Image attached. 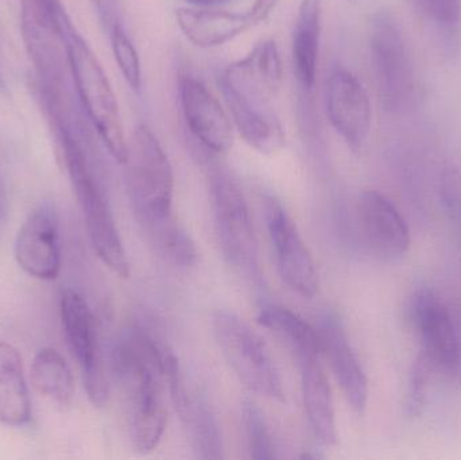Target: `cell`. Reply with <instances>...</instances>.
<instances>
[{
  "label": "cell",
  "mask_w": 461,
  "mask_h": 460,
  "mask_svg": "<svg viewBox=\"0 0 461 460\" xmlns=\"http://www.w3.org/2000/svg\"><path fill=\"white\" fill-rule=\"evenodd\" d=\"M284 83L281 53L274 40H263L221 76V89L233 129L258 153L273 156L286 134L276 108Z\"/></svg>",
  "instance_id": "6da1fadb"
},
{
  "label": "cell",
  "mask_w": 461,
  "mask_h": 460,
  "mask_svg": "<svg viewBox=\"0 0 461 460\" xmlns=\"http://www.w3.org/2000/svg\"><path fill=\"white\" fill-rule=\"evenodd\" d=\"M115 367L126 393L132 446L138 453H151L167 427L164 347L142 329H129L116 346Z\"/></svg>",
  "instance_id": "7a4b0ae2"
},
{
  "label": "cell",
  "mask_w": 461,
  "mask_h": 460,
  "mask_svg": "<svg viewBox=\"0 0 461 460\" xmlns=\"http://www.w3.org/2000/svg\"><path fill=\"white\" fill-rule=\"evenodd\" d=\"M51 122L56 130L62 161L83 211L95 251L111 272L121 278H127L130 275L129 258L86 134L70 119V115Z\"/></svg>",
  "instance_id": "3957f363"
},
{
  "label": "cell",
  "mask_w": 461,
  "mask_h": 460,
  "mask_svg": "<svg viewBox=\"0 0 461 460\" xmlns=\"http://www.w3.org/2000/svg\"><path fill=\"white\" fill-rule=\"evenodd\" d=\"M127 143L124 165L130 197L138 221L149 232L175 218V173L167 151L148 124H138Z\"/></svg>",
  "instance_id": "277c9868"
},
{
  "label": "cell",
  "mask_w": 461,
  "mask_h": 460,
  "mask_svg": "<svg viewBox=\"0 0 461 460\" xmlns=\"http://www.w3.org/2000/svg\"><path fill=\"white\" fill-rule=\"evenodd\" d=\"M68 64L78 99L100 140L118 164H126L127 143L118 100L113 86L97 59L76 27L67 32Z\"/></svg>",
  "instance_id": "5b68a950"
},
{
  "label": "cell",
  "mask_w": 461,
  "mask_h": 460,
  "mask_svg": "<svg viewBox=\"0 0 461 460\" xmlns=\"http://www.w3.org/2000/svg\"><path fill=\"white\" fill-rule=\"evenodd\" d=\"M370 57L384 110L408 113L419 96V77L405 32L389 11L375 14L371 21Z\"/></svg>",
  "instance_id": "8992f818"
},
{
  "label": "cell",
  "mask_w": 461,
  "mask_h": 460,
  "mask_svg": "<svg viewBox=\"0 0 461 460\" xmlns=\"http://www.w3.org/2000/svg\"><path fill=\"white\" fill-rule=\"evenodd\" d=\"M61 0H21V30L37 70L41 95L65 96L67 32L72 26Z\"/></svg>",
  "instance_id": "52a82bcc"
},
{
  "label": "cell",
  "mask_w": 461,
  "mask_h": 460,
  "mask_svg": "<svg viewBox=\"0 0 461 460\" xmlns=\"http://www.w3.org/2000/svg\"><path fill=\"white\" fill-rule=\"evenodd\" d=\"M212 329L221 354L239 380L259 396L284 401L281 374L263 340L229 311L213 313Z\"/></svg>",
  "instance_id": "ba28073f"
},
{
  "label": "cell",
  "mask_w": 461,
  "mask_h": 460,
  "mask_svg": "<svg viewBox=\"0 0 461 460\" xmlns=\"http://www.w3.org/2000/svg\"><path fill=\"white\" fill-rule=\"evenodd\" d=\"M211 196L224 258L240 275L259 278L257 240L240 186L229 173L218 170L211 176Z\"/></svg>",
  "instance_id": "9c48e42d"
},
{
  "label": "cell",
  "mask_w": 461,
  "mask_h": 460,
  "mask_svg": "<svg viewBox=\"0 0 461 460\" xmlns=\"http://www.w3.org/2000/svg\"><path fill=\"white\" fill-rule=\"evenodd\" d=\"M61 319L68 342L80 366L88 399L95 407L103 408L107 404L110 388L96 319L86 299L73 289L62 292Z\"/></svg>",
  "instance_id": "30bf717a"
},
{
  "label": "cell",
  "mask_w": 461,
  "mask_h": 460,
  "mask_svg": "<svg viewBox=\"0 0 461 460\" xmlns=\"http://www.w3.org/2000/svg\"><path fill=\"white\" fill-rule=\"evenodd\" d=\"M262 203L266 227L282 280L295 293L312 299L316 296L319 280L311 251L281 200L276 194H266Z\"/></svg>",
  "instance_id": "8fae6325"
},
{
  "label": "cell",
  "mask_w": 461,
  "mask_h": 460,
  "mask_svg": "<svg viewBox=\"0 0 461 460\" xmlns=\"http://www.w3.org/2000/svg\"><path fill=\"white\" fill-rule=\"evenodd\" d=\"M411 318L421 339V354L436 372L456 377L460 343L451 312L441 294L422 286L411 297Z\"/></svg>",
  "instance_id": "7c38bea8"
},
{
  "label": "cell",
  "mask_w": 461,
  "mask_h": 460,
  "mask_svg": "<svg viewBox=\"0 0 461 460\" xmlns=\"http://www.w3.org/2000/svg\"><path fill=\"white\" fill-rule=\"evenodd\" d=\"M164 365L170 397L188 431L194 453L202 459L223 458L221 428L207 400L197 392L189 391L177 356L167 348L164 351Z\"/></svg>",
  "instance_id": "4fadbf2b"
},
{
  "label": "cell",
  "mask_w": 461,
  "mask_h": 460,
  "mask_svg": "<svg viewBox=\"0 0 461 460\" xmlns=\"http://www.w3.org/2000/svg\"><path fill=\"white\" fill-rule=\"evenodd\" d=\"M325 111L339 137L354 151L362 150L371 131L370 97L359 78L346 68H336L325 86Z\"/></svg>",
  "instance_id": "5bb4252c"
},
{
  "label": "cell",
  "mask_w": 461,
  "mask_h": 460,
  "mask_svg": "<svg viewBox=\"0 0 461 460\" xmlns=\"http://www.w3.org/2000/svg\"><path fill=\"white\" fill-rule=\"evenodd\" d=\"M181 110L186 126L207 150L224 154L233 142V123L229 111L196 76L184 75L178 81Z\"/></svg>",
  "instance_id": "9a60e30c"
},
{
  "label": "cell",
  "mask_w": 461,
  "mask_h": 460,
  "mask_svg": "<svg viewBox=\"0 0 461 460\" xmlns=\"http://www.w3.org/2000/svg\"><path fill=\"white\" fill-rule=\"evenodd\" d=\"M19 266L32 277L54 280L61 269L59 223L56 208L41 203L19 230L15 242Z\"/></svg>",
  "instance_id": "2e32d148"
},
{
  "label": "cell",
  "mask_w": 461,
  "mask_h": 460,
  "mask_svg": "<svg viewBox=\"0 0 461 460\" xmlns=\"http://www.w3.org/2000/svg\"><path fill=\"white\" fill-rule=\"evenodd\" d=\"M317 331L321 342V354L330 362L344 397L357 415H363L367 408L368 381L343 321L335 312H325Z\"/></svg>",
  "instance_id": "e0dca14e"
},
{
  "label": "cell",
  "mask_w": 461,
  "mask_h": 460,
  "mask_svg": "<svg viewBox=\"0 0 461 460\" xmlns=\"http://www.w3.org/2000/svg\"><path fill=\"white\" fill-rule=\"evenodd\" d=\"M176 22L184 37L202 49L226 45L258 24L265 23L252 5L246 11L211 7H180L176 10Z\"/></svg>",
  "instance_id": "ac0fdd59"
},
{
  "label": "cell",
  "mask_w": 461,
  "mask_h": 460,
  "mask_svg": "<svg viewBox=\"0 0 461 460\" xmlns=\"http://www.w3.org/2000/svg\"><path fill=\"white\" fill-rule=\"evenodd\" d=\"M360 234L371 253L395 259L409 248V229L395 205L375 191L363 192L357 200Z\"/></svg>",
  "instance_id": "d6986e66"
},
{
  "label": "cell",
  "mask_w": 461,
  "mask_h": 460,
  "mask_svg": "<svg viewBox=\"0 0 461 460\" xmlns=\"http://www.w3.org/2000/svg\"><path fill=\"white\" fill-rule=\"evenodd\" d=\"M301 369V388L309 426L321 445L333 446L336 434L335 408L332 391L320 356H312L298 361Z\"/></svg>",
  "instance_id": "ffe728a7"
},
{
  "label": "cell",
  "mask_w": 461,
  "mask_h": 460,
  "mask_svg": "<svg viewBox=\"0 0 461 460\" xmlns=\"http://www.w3.org/2000/svg\"><path fill=\"white\" fill-rule=\"evenodd\" d=\"M321 0H303L293 32L292 57L298 84L312 91L319 70Z\"/></svg>",
  "instance_id": "44dd1931"
},
{
  "label": "cell",
  "mask_w": 461,
  "mask_h": 460,
  "mask_svg": "<svg viewBox=\"0 0 461 460\" xmlns=\"http://www.w3.org/2000/svg\"><path fill=\"white\" fill-rule=\"evenodd\" d=\"M32 418L29 391L18 351L0 340V423L21 427Z\"/></svg>",
  "instance_id": "7402d4cb"
},
{
  "label": "cell",
  "mask_w": 461,
  "mask_h": 460,
  "mask_svg": "<svg viewBox=\"0 0 461 460\" xmlns=\"http://www.w3.org/2000/svg\"><path fill=\"white\" fill-rule=\"evenodd\" d=\"M258 323L273 332L294 354L297 361L321 356V342L316 327L279 305H265L258 313Z\"/></svg>",
  "instance_id": "603a6c76"
},
{
  "label": "cell",
  "mask_w": 461,
  "mask_h": 460,
  "mask_svg": "<svg viewBox=\"0 0 461 460\" xmlns=\"http://www.w3.org/2000/svg\"><path fill=\"white\" fill-rule=\"evenodd\" d=\"M32 383L35 391L54 404L67 407L75 396V381L67 361L53 348L38 351L32 361Z\"/></svg>",
  "instance_id": "cb8c5ba5"
},
{
  "label": "cell",
  "mask_w": 461,
  "mask_h": 460,
  "mask_svg": "<svg viewBox=\"0 0 461 460\" xmlns=\"http://www.w3.org/2000/svg\"><path fill=\"white\" fill-rule=\"evenodd\" d=\"M148 235L159 254L175 266L191 267L196 264L199 258L196 245L175 218L151 230Z\"/></svg>",
  "instance_id": "d4e9b609"
},
{
  "label": "cell",
  "mask_w": 461,
  "mask_h": 460,
  "mask_svg": "<svg viewBox=\"0 0 461 460\" xmlns=\"http://www.w3.org/2000/svg\"><path fill=\"white\" fill-rule=\"evenodd\" d=\"M241 413H243L244 431H246L249 456L257 460L276 459L278 456L276 445H274L267 420L260 408L252 400L246 399L243 401Z\"/></svg>",
  "instance_id": "484cf974"
},
{
  "label": "cell",
  "mask_w": 461,
  "mask_h": 460,
  "mask_svg": "<svg viewBox=\"0 0 461 460\" xmlns=\"http://www.w3.org/2000/svg\"><path fill=\"white\" fill-rule=\"evenodd\" d=\"M111 46H113L116 65L124 80L132 91L140 92L142 88V65H140V54L127 35L126 30L118 22L111 24Z\"/></svg>",
  "instance_id": "4316f807"
},
{
  "label": "cell",
  "mask_w": 461,
  "mask_h": 460,
  "mask_svg": "<svg viewBox=\"0 0 461 460\" xmlns=\"http://www.w3.org/2000/svg\"><path fill=\"white\" fill-rule=\"evenodd\" d=\"M438 196L449 223L461 235V172L457 167H447L441 173Z\"/></svg>",
  "instance_id": "83f0119b"
},
{
  "label": "cell",
  "mask_w": 461,
  "mask_h": 460,
  "mask_svg": "<svg viewBox=\"0 0 461 460\" xmlns=\"http://www.w3.org/2000/svg\"><path fill=\"white\" fill-rule=\"evenodd\" d=\"M433 373H436L435 367L420 353L411 367V381H409L408 401H406L408 415L416 418L421 413L427 401L428 388H429Z\"/></svg>",
  "instance_id": "f1b7e54d"
},
{
  "label": "cell",
  "mask_w": 461,
  "mask_h": 460,
  "mask_svg": "<svg viewBox=\"0 0 461 460\" xmlns=\"http://www.w3.org/2000/svg\"><path fill=\"white\" fill-rule=\"evenodd\" d=\"M411 7L424 19L443 18L461 8V0H409Z\"/></svg>",
  "instance_id": "f546056e"
},
{
  "label": "cell",
  "mask_w": 461,
  "mask_h": 460,
  "mask_svg": "<svg viewBox=\"0 0 461 460\" xmlns=\"http://www.w3.org/2000/svg\"><path fill=\"white\" fill-rule=\"evenodd\" d=\"M189 3V5H194V7H211V5H219L226 0H185Z\"/></svg>",
  "instance_id": "4dcf8cb0"
},
{
  "label": "cell",
  "mask_w": 461,
  "mask_h": 460,
  "mask_svg": "<svg viewBox=\"0 0 461 460\" xmlns=\"http://www.w3.org/2000/svg\"><path fill=\"white\" fill-rule=\"evenodd\" d=\"M0 213H2V208H0Z\"/></svg>",
  "instance_id": "1f68e13d"
}]
</instances>
